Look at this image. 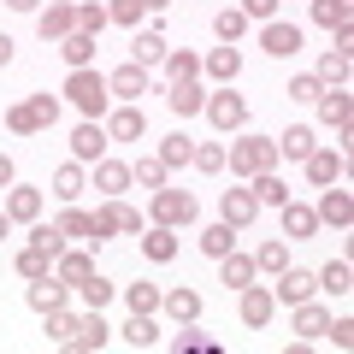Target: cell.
<instances>
[{
    "label": "cell",
    "mask_w": 354,
    "mask_h": 354,
    "mask_svg": "<svg viewBox=\"0 0 354 354\" xmlns=\"http://www.w3.org/2000/svg\"><path fill=\"white\" fill-rule=\"evenodd\" d=\"M65 95H71V106H77L83 118H101V113H106V101H113V88H106V77H101V71H88V65H83V71H71V77H65Z\"/></svg>",
    "instance_id": "1"
},
{
    "label": "cell",
    "mask_w": 354,
    "mask_h": 354,
    "mask_svg": "<svg viewBox=\"0 0 354 354\" xmlns=\"http://www.w3.org/2000/svg\"><path fill=\"white\" fill-rule=\"evenodd\" d=\"M6 124H12L18 136H36V130H53V124H59V101H53V95H30V101L6 106Z\"/></svg>",
    "instance_id": "2"
},
{
    "label": "cell",
    "mask_w": 354,
    "mask_h": 354,
    "mask_svg": "<svg viewBox=\"0 0 354 354\" xmlns=\"http://www.w3.org/2000/svg\"><path fill=\"white\" fill-rule=\"evenodd\" d=\"M225 165H236V177H260V171L278 165V142L272 136H242L236 148L225 153Z\"/></svg>",
    "instance_id": "3"
},
{
    "label": "cell",
    "mask_w": 354,
    "mask_h": 354,
    "mask_svg": "<svg viewBox=\"0 0 354 354\" xmlns=\"http://www.w3.org/2000/svg\"><path fill=\"white\" fill-rule=\"evenodd\" d=\"M153 225H195V195L189 189H153Z\"/></svg>",
    "instance_id": "4"
},
{
    "label": "cell",
    "mask_w": 354,
    "mask_h": 354,
    "mask_svg": "<svg viewBox=\"0 0 354 354\" xmlns=\"http://www.w3.org/2000/svg\"><path fill=\"white\" fill-rule=\"evenodd\" d=\"M142 236V213L136 207H124V201H106L101 213H95V242H106V236Z\"/></svg>",
    "instance_id": "5"
},
{
    "label": "cell",
    "mask_w": 354,
    "mask_h": 354,
    "mask_svg": "<svg viewBox=\"0 0 354 354\" xmlns=\"http://www.w3.org/2000/svg\"><path fill=\"white\" fill-rule=\"evenodd\" d=\"M236 307H242V325L260 330V325H272V313H278V295L260 290V283H242V290H236Z\"/></svg>",
    "instance_id": "6"
},
{
    "label": "cell",
    "mask_w": 354,
    "mask_h": 354,
    "mask_svg": "<svg viewBox=\"0 0 354 354\" xmlns=\"http://www.w3.org/2000/svg\"><path fill=\"white\" fill-rule=\"evenodd\" d=\"M201 113L213 118L218 130H242V118H248V101H242L236 88H218V95H213V101L201 106Z\"/></svg>",
    "instance_id": "7"
},
{
    "label": "cell",
    "mask_w": 354,
    "mask_h": 354,
    "mask_svg": "<svg viewBox=\"0 0 354 354\" xmlns=\"http://www.w3.org/2000/svg\"><path fill=\"white\" fill-rule=\"evenodd\" d=\"M106 142H113V136H106V130L95 124V118H83V124L71 130V160H77V165H88V160H101V153H106Z\"/></svg>",
    "instance_id": "8"
},
{
    "label": "cell",
    "mask_w": 354,
    "mask_h": 354,
    "mask_svg": "<svg viewBox=\"0 0 354 354\" xmlns=\"http://www.w3.org/2000/svg\"><path fill=\"white\" fill-rule=\"evenodd\" d=\"M106 337H113V325H106V319H101V307H95V313H88V319H77V330H71V342H65V348L101 354V348H106Z\"/></svg>",
    "instance_id": "9"
},
{
    "label": "cell",
    "mask_w": 354,
    "mask_h": 354,
    "mask_svg": "<svg viewBox=\"0 0 354 354\" xmlns=\"http://www.w3.org/2000/svg\"><path fill=\"white\" fill-rule=\"evenodd\" d=\"M106 88H113L118 101H142V95H148V65H136V59L118 65V71L106 77Z\"/></svg>",
    "instance_id": "10"
},
{
    "label": "cell",
    "mask_w": 354,
    "mask_h": 354,
    "mask_svg": "<svg viewBox=\"0 0 354 354\" xmlns=\"http://www.w3.org/2000/svg\"><path fill=\"white\" fill-rule=\"evenodd\" d=\"M218 213H225L230 230L254 225V213H260V201H254V189H225V201H218Z\"/></svg>",
    "instance_id": "11"
},
{
    "label": "cell",
    "mask_w": 354,
    "mask_h": 354,
    "mask_svg": "<svg viewBox=\"0 0 354 354\" xmlns=\"http://www.w3.org/2000/svg\"><path fill=\"white\" fill-rule=\"evenodd\" d=\"M77 30V6L71 0H53L48 12H41V41H65Z\"/></svg>",
    "instance_id": "12"
},
{
    "label": "cell",
    "mask_w": 354,
    "mask_h": 354,
    "mask_svg": "<svg viewBox=\"0 0 354 354\" xmlns=\"http://www.w3.org/2000/svg\"><path fill=\"white\" fill-rule=\"evenodd\" d=\"M313 213L325 218V225H337V230H348V218H354V195H348V189H330V183H325V201H319Z\"/></svg>",
    "instance_id": "13"
},
{
    "label": "cell",
    "mask_w": 354,
    "mask_h": 354,
    "mask_svg": "<svg viewBox=\"0 0 354 354\" xmlns=\"http://www.w3.org/2000/svg\"><path fill=\"white\" fill-rule=\"evenodd\" d=\"M260 48L272 53V59H290V53H301V30H295V24H266Z\"/></svg>",
    "instance_id": "14"
},
{
    "label": "cell",
    "mask_w": 354,
    "mask_h": 354,
    "mask_svg": "<svg viewBox=\"0 0 354 354\" xmlns=\"http://www.w3.org/2000/svg\"><path fill=\"white\" fill-rule=\"evenodd\" d=\"M325 325H330V313L313 301V295H307V301H295V337H301V342L325 337Z\"/></svg>",
    "instance_id": "15"
},
{
    "label": "cell",
    "mask_w": 354,
    "mask_h": 354,
    "mask_svg": "<svg viewBox=\"0 0 354 354\" xmlns=\"http://www.w3.org/2000/svg\"><path fill=\"white\" fill-rule=\"evenodd\" d=\"M313 290H319V278H313V272H295V266H283V278H278V290H272V295L295 307V301H307Z\"/></svg>",
    "instance_id": "16"
},
{
    "label": "cell",
    "mask_w": 354,
    "mask_h": 354,
    "mask_svg": "<svg viewBox=\"0 0 354 354\" xmlns=\"http://www.w3.org/2000/svg\"><path fill=\"white\" fill-rule=\"evenodd\" d=\"M53 278H59L65 290H77V283L95 278V260H88V254H59V260H53Z\"/></svg>",
    "instance_id": "17"
},
{
    "label": "cell",
    "mask_w": 354,
    "mask_h": 354,
    "mask_svg": "<svg viewBox=\"0 0 354 354\" xmlns=\"http://www.w3.org/2000/svg\"><path fill=\"white\" fill-rule=\"evenodd\" d=\"M160 307L177 319V325H195V319H201V295H195V290H165Z\"/></svg>",
    "instance_id": "18"
},
{
    "label": "cell",
    "mask_w": 354,
    "mask_h": 354,
    "mask_svg": "<svg viewBox=\"0 0 354 354\" xmlns=\"http://www.w3.org/2000/svg\"><path fill=\"white\" fill-rule=\"evenodd\" d=\"M218 278H225V290H230V295H236L242 283H254V254H236V248H230L225 260H218Z\"/></svg>",
    "instance_id": "19"
},
{
    "label": "cell",
    "mask_w": 354,
    "mask_h": 354,
    "mask_svg": "<svg viewBox=\"0 0 354 354\" xmlns=\"http://www.w3.org/2000/svg\"><path fill=\"white\" fill-rule=\"evenodd\" d=\"M142 130H148V113H142V106H118L113 124H106V136H113V142H136Z\"/></svg>",
    "instance_id": "20"
},
{
    "label": "cell",
    "mask_w": 354,
    "mask_h": 354,
    "mask_svg": "<svg viewBox=\"0 0 354 354\" xmlns=\"http://www.w3.org/2000/svg\"><path fill=\"white\" fill-rule=\"evenodd\" d=\"M272 142H278V153H283V160H307V153L319 148V142H313V130H307V124H290L283 136H272Z\"/></svg>",
    "instance_id": "21"
},
{
    "label": "cell",
    "mask_w": 354,
    "mask_h": 354,
    "mask_svg": "<svg viewBox=\"0 0 354 354\" xmlns=\"http://www.w3.org/2000/svg\"><path fill=\"white\" fill-rule=\"evenodd\" d=\"M6 213H12V225H36L41 218V189H12L6 195Z\"/></svg>",
    "instance_id": "22"
},
{
    "label": "cell",
    "mask_w": 354,
    "mask_h": 354,
    "mask_svg": "<svg viewBox=\"0 0 354 354\" xmlns=\"http://www.w3.org/2000/svg\"><path fill=\"white\" fill-rule=\"evenodd\" d=\"M142 254H148L153 266H165V260H177V236H171V225H153L148 236H142Z\"/></svg>",
    "instance_id": "23"
},
{
    "label": "cell",
    "mask_w": 354,
    "mask_h": 354,
    "mask_svg": "<svg viewBox=\"0 0 354 354\" xmlns=\"http://www.w3.org/2000/svg\"><path fill=\"white\" fill-rule=\"evenodd\" d=\"M30 307H36V313L65 307V283H59V278H30Z\"/></svg>",
    "instance_id": "24"
},
{
    "label": "cell",
    "mask_w": 354,
    "mask_h": 354,
    "mask_svg": "<svg viewBox=\"0 0 354 354\" xmlns=\"http://www.w3.org/2000/svg\"><path fill=\"white\" fill-rule=\"evenodd\" d=\"M165 101H171V113H201L207 106V95H201V83H195V77H183V83H171V95H165Z\"/></svg>",
    "instance_id": "25"
},
{
    "label": "cell",
    "mask_w": 354,
    "mask_h": 354,
    "mask_svg": "<svg viewBox=\"0 0 354 354\" xmlns=\"http://www.w3.org/2000/svg\"><path fill=\"white\" fill-rule=\"evenodd\" d=\"M348 95H342V88H330L325 83V95H319V118H325V124H337V130H348Z\"/></svg>",
    "instance_id": "26"
},
{
    "label": "cell",
    "mask_w": 354,
    "mask_h": 354,
    "mask_svg": "<svg viewBox=\"0 0 354 354\" xmlns=\"http://www.w3.org/2000/svg\"><path fill=\"white\" fill-rule=\"evenodd\" d=\"M95 189L124 195V189H130V165H118V160H95Z\"/></svg>",
    "instance_id": "27"
},
{
    "label": "cell",
    "mask_w": 354,
    "mask_h": 354,
    "mask_svg": "<svg viewBox=\"0 0 354 354\" xmlns=\"http://www.w3.org/2000/svg\"><path fill=\"white\" fill-rule=\"evenodd\" d=\"M59 53H65V65H71V71H83V65L95 59V36H88V30H71V36L59 41Z\"/></svg>",
    "instance_id": "28"
},
{
    "label": "cell",
    "mask_w": 354,
    "mask_h": 354,
    "mask_svg": "<svg viewBox=\"0 0 354 354\" xmlns=\"http://www.w3.org/2000/svg\"><path fill=\"white\" fill-rule=\"evenodd\" d=\"M283 230H290V242L313 236V230H319V213H313V207H295V201H283Z\"/></svg>",
    "instance_id": "29"
},
{
    "label": "cell",
    "mask_w": 354,
    "mask_h": 354,
    "mask_svg": "<svg viewBox=\"0 0 354 354\" xmlns=\"http://www.w3.org/2000/svg\"><path fill=\"white\" fill-rule=\"evenodd\" d=\"M254 201H260V207H283V201H290V183H283L278 171H260V177H254Z\"/></svg>",
    "instance_id": "30"
},
{
    "label": "cell",
    "mask_w": 354,
    "mask_h": 354,
    "mask_svg": "<svg viewBox=\"0 0 354 354\" xmlns=\"http://www.w3.org/2000/svg\"><path fill=\"white\" fill-rule=\"evenodd\" d=\"M207 71H213L218 83H236V71H242V53L225 41V48H213V53H207Z\"/></svg>",
    "instance_id": "31"
},
{
    "label": "cell",
    "mask_w": 354,
    "mask_h": 354,
    "mask_svg": "<svg viewBox=\"0 0 354 354\" xmlns=\"http://www.w3.org/2000/svg\"><path fill=\"white\" fill-rule=\"evenodd\" d=\"M230 248H236V230H230L225 218H218V225H207V230H201V254H213V260H225Z\"/></svg>",
    "instance_id": "32"
},
{
    "label": "cell",
    "mask_w": 354,
    "mask_h": 354,
    "mask_svg": "<svg viewBox=\"0 0 354 354\" xmlns=\"http://www.w3.org/2000/svg\"><path fill=\"white\" fill-rule=\"evenodd\" d=\"M124 342H130V348H153V342H160V325H153V313H130Z\"/></svg>",
    "instance_id": "33"
},
{
    "label": "cell",
    "mask_w": 354,
    "mask_h": 354,
    "mask_svg": "<svg viewBox=\"0 0 354 354\" xmlns=\"http://www.w3.org/2000/svg\"><path fill=\"white\" fill-rule=\"evenodd\" d=\"M307 177H313V183H319V189H325V183H337V177H342V160H337V153H307Z\"/></svg>",
    "instance_id": "34"
},
{
    "label": "cell",
    "mask_w": 354,
    "mask_h": 354,
    "mask_svg": "<svg viewBox=\"0 0 354 354\" xmlns=\"http://www.w3.org/2000/svg\"><path fill=\"white\" fill-rule=\"evenodd\" d=\"M348 65H354V48H337V41H330L325 65H319V83H342V77H348Z\"/></svg>",
    "instance_id": "35"
},
{
    "label": "cell",
    "mask_w": 354,
    "mask_h": 354,
    "mask_svg": "<svg viewBox=\"0 0 354 354\" xmlns=\"http://www.w3.org/2000/svg\"><path fill=\"white\" fill-rule=\"evenodd\" d=\"M59 230H65V236H77V242H95V213L65 207V213H59Z\"/></svg>",
    "instance_id": "36"
},
{
    "label": "cell",
    "mask_w": 354,
    "mask_h": 354,
    "mask_svg": "<svg viewBox=\"0 0 354 354\" xmlns=\"http://www.w3.org/2000/svg\"><path fill=\"white\" fill-rule=\"evenodd\" d=\"M130 53H136V65H160L165 59V36L160 30H142V36L130 41Z\"/></svg>",
    "instance_id": "37"
},
{
    "label": "cell",
    "mask_w": 354,
    "mask_h": 354,
    "mask_svg": "<svg viewBox=\"0 0 354 354\" xmlns=\"http://www.w3.org/2000/svg\"><path fill=\"white\" fill-rule=\"evenodd\" d=\"M53 195H59V201H77V195H83V165H59V171H53Z\"/></svg>",
    "instance_id": "38"
},
{
    "label": "cell",
    "mask_w": 354,
    "mask_h": 354,
    "mask_svg": "<svg viewBox=\"0 0 354 354\" xmlns=\"http://www.w3.org/2000/svg\"><path fill=\"white\" fill-rule=\"evenodd\" d=\"M130 313H160V283H124Z\"/></svg>",
    "instance_id": "39"
},
{
    "label": "cell",
    "mask_w": 354,
    "mask_h": 354,
    "mask_svg": "<svg viewBox=\"0 0 354 354\" xmlns=\"http://www.w3.org/2000/svg\"><path fill=\"white\" fill-rule=\"evenodd\" d=\"M313 24H325V30H348V0H313Z\"/></svg>",
    "instance_id": "40"
},
{
    "label": "cell",
    "mask_w": 354,
    "mask_h": 354,
    "mask_svg": "<svg viewBox=\"0 0 354 354\" xmlns=\"http://www.w3.org/2000/svg\"><path fill=\"white\" fill-rule=\"evenodd\" d=\"M319 283H325L330 295H348V290H354V266H348V260H330L325 272H319Z\"/></svg>",
    "instance_id": "41"
},
{
    "label": "cell",
    "mask_w": 354,
    "mask_h": 354,
    "mask_svg": "<svg viewBox=\"0 0 354 354\" xmlns=\"http://www.w3.org/2000/svg\"><path fill=\"white\" fill-rule=\"evenodd\" d=\"M195 71H201V59H195V53L165 48V77H171V83H183V77H195Z\"/></svg>",
    "instance_id": "42"
},
{
    "label": "cell",
    "mask_w": 354,
    "mask_h": 354,
    "mask_svg": "<svg viewBox=\"0 0 354 354\" xmlns=\"http://www.w3.org/2000/svg\"><path fill=\"white\" fill-rule=\"evenodd\" d=\"M48 266H53V254H48V248H36V242L18 254V272H24V278H48Z\"/></svg>",
    "instance_id": "43"
},
{
    "label": "cell",
    "mask_w": 354,
    "mask_h": 354,
    "mask_svg": "<svg viewBox=\"0 0 354 354\" xmlns=\"http://www.w3.org/2000/svg\"><path fill=\"white\" fill-rule=\"evenodd\" d=\"M130 183H142V189H165V165L160 160H136V165H130Z\"/></svg>",
    "instance_id": "44"
},
{
    "label": "cell",
    "mask_w": 354,
    "mask_h": 354,
    "mask_svg": "<svg viewBox=\"0 0 354 354\" xmlns=\"http://www.w3.org/2000/svg\"><path fill=\"white\" fill-rule=\"evenodd\" d=\"M189 153H195V142H189V136H165L160 165H165V171H171V165H189Z\"/></svg>",
    "instance_id": "45"
},
{
    "label": "cell",
    "mask_w": 354,
    "mask_h": 354,
    "mask_svg": "<svg viewBox=\"0 0 354 354\" xmlns=\"http://www.w3.org/2000/svg\"><path fill=\"white\" fill-rule=\"evenodd\" d=\"M213 30H218V41H242V30H248V18H242V6H230V12H218V18H213Z\"/></svg>",
    "instance_id": "46"
},
{
    "label": "cell",
    "mask_w": 354,
    "mask_h": 354,
    "mask_svg": "<svg viewBox=\"0 0 354 354\" xmlns=\"http://www.w3.org/2000/svg\"><path fill=\"white\" fill-rule=\"evenodd\" d=\"M30 242H36V248H48L53 260L65 254V230H59V225H36V230H30Z\"/></svg>",
    "instance_id": "47"
},
{
    "label": "cell",
    "mask_w": 354,
    "mask_h": 354,
    "mask_svg": "<svg viewBox=\"0 0 354 354\" xmlns=\"http://www.w3.org/2000/svg\"><path fill=\"white\" fill-rule=\"evenodd\" d=\"M48 319V342H71V330H77V319L65 313V307H53V313H41Z\"/></svg>",
    "instance_id": "48"
},
{
    "label": "cell",
    "mask_w": 354,
    "mask_h": 354,
    "mask_svg": "<svg viewBox=\"0 0 354 354\" xmlns=\"http://www.w3.org/2000/svg\"><path fill=\"white\" fill-rule=\"evenodd\" d=\"M283 242H260V254H254V272H283Z\"/></svg>",
    "instance_id": "49"
},
{
    "label": "cell",
    "mask_w": 354,
    "mask_h": 354,
    "mask_svg": "<svg viewBox=\"0 0 354 354\" xmlns=\"http://www.w3.org/2000/svg\"><path fill=\"white\" fill-rule=\"evenodd\" d=\"M189 160H195V171H225V148H218V142H201Z\"/></svg>",
    "instance_id": "50"
},
{
    "label": "cell",
    "mask_w": 354,
    "mask_h": 354,
    "mask_svg": "<svg viewBox=\"0 0 354 354\" xmlns=\"http://www.w3.org/2000/svg\"><path fill=\"white\" fill-rule=\"evenodd\" d=\"M106 24H113V18H106V6H77V30H88V36H101Z\"/></svg>",
    "instance_id": "51"
},
{
    "label": "cell",
    "mask_w": 354,
    "mask_h": 354,
    "mask_svg": "<svg viewBox=\"0 0 354 354\" xmlns=\"http://www.w3.org/2000/svg\"><path fill=\"white\" fill-rule=\"evenodd\" d=\"M77 290H83V301H88V307H106V301H113V283H106L101 272H95L88 283H77Z\"/></svg>",
    "instance_id": "52"
},
{
    "label": "cell",
    "mask_w": 354,
    "mask_h": 354,
    "mask_svg": "<svg viewBox=\"0 0 354 354\" xmlns=\"http://www.w3.org/2000/svg\"><path fill=\"white\" fill-rule=\"evenodd\" d=\"M283 95H290V101H319V95H325V83H319V77H295Z\"/></svg>",
    "instance_id": "53"
},
{
    "label": "cell",
    "mask_w": 354,
    "mask_h": 354,
    "mask_svg": "<svg viewBox=\"0 0 354 354\" xmlns=\"http://www.w3.org/2000/svg\"><path fill=\"white\" fill-rule=\"evenodd\" d=\"M142 12H148L142 0H113V6H106V18H113V24H136Z\"/></svg>",
    "instance_id": "54"
},
{
    "label": "cell",
    "mask_w": 354,
    "mask_h": 354,
    "mask_svg": "<svg viewBox=\"0 0 354 354\" xmlns=\"http://www.w3.org/2000/svg\"><path fill=\"white\" fill-rule=\"evenodd\" d=\"M325 337L337 342V348H348V342H354V319H330V325H325Z\"/></svg>",
    "instance_id": "55"
},
{
    "label": "cell",
    "mask_w": 354,
    "mask_h": 354,
    "mask_svg": "<svg viewBox=\"0 0 354 354\" xmlns=\"http://www.w3.org/2000/svg\"><path fill=\"white\" fill-rule=\"evenodd\" d=\"M242 18H266L272 24L278 18V0H242Z\"/></svg>",
    "instance_id": "56"
},
{
    "label": "cell",
    "mask_w": 354,
    "mask_h": 354,
    "mask_svg": "<svg viewBox=\"0 0 354 354\" xmlns=\"http://www.w3.org/2000/svg\"><path fill=\"white\" fill-rule=\"evenodd\" d=\"M177 348L189 354V348H213V342H207V337H201V330H183V337H177Z\"/></svg>",
    "instance_id": "57"
},
{
    "label": "cell",
    "mask_w": 354,
    "mask_h": 354,
    "mask_svg": "<svg viewBox=\"0 0 354 354\" xmlns=\"http://www.w3.org/2000/svg\"><path fill=\"white\" fill-rule=\"evenodd\" d=\"M0 189H12V160L0 153Z\"/></svg>",
    "instance_id": "58"
},
{
    "label": "cell",
    "mask_w": 354,
    "mask_h": 354,
    "mask_svg": "<svg viewBox=\"0 0 354 354\" xmlns=\"http://www.w3.org/2000/svg\"><path fill=\"white\" fill-rule=\"evenodd\" d=\"M6 6H12V12H36L41 0H6Z\"/></svg>",
    "instance_id": "59"
},
{
    "label": "cell",
    "mask_w": 354,
    "mask_h": 354,
    "mask_svg": "<svg viewBox=\"0 0 354 354\" xmlns=\"http://www.w3.org/2000/svg\"><path fill=\"white\" fill-rule=\"evenodd\" d=\"M0 65H12V36H0Z\"/></svg>",
    "instance_id": "60"
},
{
    "label": "cell",
    "mask_w": 354,
    "mask_h": 354,
    "mask_svg": "<svg viewBox=\"0 0 354 354\" xmlns=\"http://www.w3.org/2000/svg\"><path fill=\"white\" fill-rule=\"evenodd\" d=\"M6 236H12V213H0V242H6Z\"/></svg>",
    "instance_id": "61"
},
{
    "label": "cell",
    "mask_w": 354,
    "mask_h": 354,
    "mask_svg": "<svg viewBox=\"0 0 354 354\" xmlns=\"http://www.w3.org/2000/svg\"><path fill=\"white\" fill-rule=\"evenodd\" d=\"M142 6H148V12H160V6H171V0H142Z\"/></svg>",
    "instance_id": "62"
}]
</instances>
